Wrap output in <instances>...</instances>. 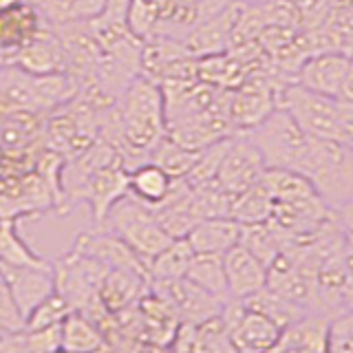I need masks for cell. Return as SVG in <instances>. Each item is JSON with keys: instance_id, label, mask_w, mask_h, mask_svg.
<instances>
[{"instance_id": "1", "label": "cell", "mask_w": 353, "mask_h": 353, "mask_svg": "<svg viewBox=\"0 0 353 353\" xmlns=\"http://www.w3.org/2000/svg\"><path fill=\"white\" fill-rule=\"evenodd\" d=\"M165 99L161 88L150 77H135L121 93V106L117 108V146L119 157L137 163L148 161L152 150L163 139ZM135 163V165H137Z\"/></svg>"}, {"instance_id": "2", "label": "cell", "mask_w": 353, "mask_h": 353, "mask_svg": "<svg viewBox=\"0 0 353 353\" xmlns=\"http://www.w3.org/2000/svg\"><path fill=\"white\" fill-rule=\"evenodd\" d=\"M296 172L312 181L327 208H338L353 196V150L342 141L307 137Z\"/></svg>"}, {"instance_id": "3", "label": "cell", "mask_w": 353, "mask_h": 353, "mask_svg": "<svg viewBox=\"0 0 353 353\" xmlns=\"http://www.w3.org/2000/svg\"><path fill=\"white\" fill-rule=\"evenodd\" d=\"M102 225L113 230L119 239H124L146 265L172 241L168 232L159 225L152 210L130 194L110 208Z\"/></svg>"}, {"instance_id": "4", "label": "cell", "mask_w": 353, "mask_h": 353, "mask_svg": "<svg viewBox=\"0 0 353 353\" xmlns=\"http://www.w3.org/2000/svg\"><path fill=\"white\" fill-rule=\"evenodd\" d=\"M245 137L261 150L268 168L296 170L307 148V135L281 106H276L263 121L252 126Z\"/></svg>"}, {"instance_id": "5", "label": "cell", "mask_w": 353, "mask_h": 353, "mask_svg": "<svg viewBox=\"0 0 353 353\" xmlns=\"http://www.w3.org/2000/svg\"><path fill=\"white\" fill-rule=\"evenodd\" d=\"M287 113L307 137L336 139L340 141V104L338 99L318 95L301 84H290L283 88V104Z\"/></svg>"}, {"instance_id": "6", "label": "cell", "mask_w": 353, "mask_h": 353, "mask_svg": "<svg viewBox=\"0 0 353 353\" xmlns=\"http://www.w3.org/2000/svg\"><path fill=\"white\" fill-rule=\"evenodd\" d=\"M221 320L228 329L232 347L239 353H270L281 342L285 331L270 316L248 307L236 298H230L223 305Z\"/></svg>"}, {"instance_id": "7", "label": "cell", "mask_w": 353, "mask_h": 353, "mask_svg": "<svg viewBox=\"0 0 353 353\" xmlns=\"http://www.w3.org/2000/svg\"><path fill=\"white\" fill-rule=\"evenodd\" d=\"M71 252L84 254L99 263H104L108 270H128L148 279V265L143 263L135 250H132L124 239H119L113 230L99 225L97 230L80 232L73 241Z\"/></svg>"}, {"instance_id": "8", "label": "cell", "mask_w": 353, "mask_h": 353, "mask_svg": "<svg viewBox=\"0 0 353 353\" xmlns=\"http://www.w3.org/2000/svg\"><path fill=\"white\" fill-rule=\"evenodd\" d=\"M265 159L261 150L243 135V137H232L230 146L223 154V161L219 165L216 172V183L223 188L228 194H241L254 183L261 181L265 172Z\"/></svg>"}, {"instance_id": "9", "label": "cell", "mask_w": 353, "mask_h": 353, "mask_svg": "<svg viewBox=\"0 0 353 353\" xmlns=\"http://www.w3.org/2000/svg\"><path fill=\"white\" fill-rule=\"evenodd\" d=\"M0 276L5 279L11 298L18 307L22 318L44 303L51 294H55V272L53 263L44 268H20V265H3L0 263Z\"/></svg>"}, {"instance_id": "10", "label": "cell", "mask_w": 353, "mask_h": 353, "mask_svg": "<svg viewBox=\"0 0 353 353\" xmlns=\"http://www.w3.org/2000/svg\"><path fill=\"white\" fill-rule=\"evenodd\" d=\"M14 66L29 75H51L64 73L66 69V53L58 29L51 22L44 20L38 33L25 47L14 55Z\"/></svg>"}, {"instance_id": "11", "label": "cell", "mask_w": 353, "mask_h": 353, "mask_svg": "<svg viewBox=\"0 0 353 353\" xmlns=\"http://www.w3.org/2000/svg\"><path fill=\"white\" fill-rule=\"evenodd\" d=\"M128 194V168L121 157H115L110 163L102 165L82 190V201L91 208L93 221L97 225L104 223L110 208Z\"/></svg>"}, {"instance_id": "12", "label": "cell", "mask_w": 353, "mask_h": 353, "mask_svg": "<svg viewBox=\"0 0 353 353\" xmlns=\"http://www.w3.org/2000/svg\"><path fill=\"white\" fill-rule=\"evenodd\" d=\"M154 292L161 294L163 298H168L174 307V312L179 314V318H183L188 325H201L210 318L221 316L223 305L228 303L212 294H208L205 290L196 287L188 279L154 283Z\"/></svg>"}, {"instance_id": "13", "label": "cell", "mask_w": 353, "mask_h": 353, "mask_svg": "<svg viewBox=\"0 0 353 353\" xmlns=\"http://www.w3.org/2000/svg\"><path fill=\"white\" fill-rule=\"evenodd\" d=\"M223 270L228 281V294L236 301L259 294L268 285V265L243 243H236L223 254Z\"/></svg>"}, {"instance_id": "14", "label": "cell", "mask_w": 353, "mask_h": 353, "mask_svg": "<svg viewBox=\"0 0 353 353\" xmlns=\"http://www.w3.org/2000/svg\"><path fill=\"white\" fill-rule=\"evenodd\" d=\"M349 66H351V58H347L345 53H334V51L318 53L301 66V71H298V84L318 95L338 99L342 84L347 80Z\"/></svg>"}, {"instance_id": "15", "label": "cell", "mask_w": 353, "mask_h": 353, "mask_svg": "<svg viewBox=\"0 0 353 353\" xmlns=\"http://www.w3.org/2000/svg\"><path fill=\"white\" fill-rule=\"evenodd\" d=\"M239 11H241V3H232L230 0L214 16H210L201 25H196L183 40L188 53L216 55L221 49H225L232 40V31H234Z\"/></svg>"}, {"instance_id": "16", "label": "cell", "mask_w": 353, "mask_h": 353, "mask_svg": "<svg viewBox=\"0 0 353 353\" xmlns=\"http://www.w3.org/2000/svg\"><path fill=\"white\" fill-rule=\"evenodd\" d=\"M42 22L44 18L40 16V11L25 0L14 9L0 14V51H5L14 62V55L36 36Z\"/></svg>"}, {"instance_id": "17", "label": "cell", "mask_w": 353, "mask_h": 353, "mask_svg": "<svg viewBox=\"0 0 353 353\" xmlns=\"http://www.w3.org/2000/svg\"><path fill=\"white\" fill-rule=\"evenodd\" d=\"M185 241L194 254H223L241 241V223L230 216L201 219L188 232Z\"/></svg>"}, {"instance_id": "18", "label": "cell", "mask_w": 353, "mask_h": 353, "mask_svg": "<svg viewBox=\"0 0 353 353\" xmlns=\"http://www.w3.org/2000/svg\"><path fill=\"white\" fill-rule=\"evenodd\" d=\"M172 183V176L150 159L128 168V194L148 208H157L168 196Z\"/></svg>"}, {"instance_id": "19", "label": "cell", "mask_w": 353, "mask_h": 353, "mask_svg": "<svg viewBox=\"0 0 353 353\" xmlns=\"http://www.w3.org/2000/svg\"><path fill=\"white\" fill-rule=\"evenodd\" d=\"M143 283H148L143 276L128 270H108L102 285H99V305L108 312H121L130 307L141 294Z\"/></svg>"}, {"instance_id": "20", "label": "cell", "mask_w": 353, "mask_h": 353, "mask_svg": "<svg viewBox=\"0 0 353 353\" xmlns=\"http://www.w3.org/2000/svg\"><path fill=\"white\" fill-rule=\"evenodd\" d=\"M274 212V199L261 181L254 183L241 194L232 196L230 219H234L241 225H256L268 223Z\"/></svg>"}, {"instance_id": "21", "label": "cell", "mask_w": 353, "mask_h": 353, "mask_svg": "<svg viewBox=\"0 0 353 353\" xmlns=\"http://www.w3.org/2000/svg\"><path fill=\"white\" fill-rule=\"evenodd\" d=\"M104 345L99 329L84 314L73 312L60 325V349L66 353H95Z\"/></svg>"}, {"instance_id": "22", "label": "cell", "mask_w": 353, "mask_h": 353, "mask_svg": "<svg viewBox=\"0 0 353 353\" xmlns=\"http://www.w3.org/2000/svg\"><path fill=\"white\" fill-rule=\"evenodd\" d=\"M183 279L194 283L196 287H201L208 294L221 298V301H230L223 256L221 254H194Z\"/></svg>"}, {"instance_id": "23", "label": "cell", "mask_w": 353, "mask_h": 353, "mask_svg": "<svg viewBox=\"0 0 353 353\" xmlns=\"http://www.w3.org/2000/svg\"><path fill=\"white\" fill-rule=\"evenodd\" d=\"M194 252L185 239H172L157 256L148 263V279L152 283L163 281H179L185 276L188 265H190Z\"/></svg>"}, {"instance_id": "24", "label": "cell", "mask_w": 353, "mask_h": 353, "mask_svg": "<svg viewBox=\"0 0 353 353\" xmlns=\"http://www.w3.org/2000/svg\"><path fill=\"white\" fill-rule=\"evenodd\" d=\"M0 263L20 265V268H44V265H51V261L40 256L38 252H33L29 243L20 236L16 219L0 221Z\"/></svg>"}, {"instance_id": "25", "label": "cell", "mask_w": 353, "mask_h": 353, "mask_svg": "<svg viewBox=\"0 0 353 353\" xmlns=\"http://www.w3.org/2000/svg\"><path fill=\"white\" fill-rule=\"evenodd\" d=\"M196 157H199V150H192L188 146H181L179 141L163 137L157 143V148L152 150L150 161L161 165V168L168 172L172 179H183V176L192 170Z\"/></svg>"}, {"instance_id": "26", "label": "cell", "mask_w": 353, "mask_h": 353, "mask_svg": "<svg viewBox=\"0 0 353 353\" xmlns=\"http://www.w3.org/2000/svg\"><path fill=\"white\" fill-rule=\"evenodd\" d=\"M272 110L274 106L270 102L268 91H265V88L250 86L243 93H239L234 104H232V119L250 130L252 126H256L259 121L268 117Z\"/></svg>"}, {"instance_id": "27", "label": "cell", "mask_w": 353, "mask_h": 353, "mask_svg": "<svg viewBox=\"0 0 353 353\" xmlns=\"http://www.w3.org/2000/svg\"><path fill=\"white\" fill-rule=\"evenodd\" d=\"M71 312H73L71 303L66 301L60 292H55L27 316L25 331H42V329H49V327H58V325H62V320Z\"/></svg>"}, {"instance_id": "28", "label": "cell", "mask_w": 353, "mask_h": 353, "mask_svg": "<svg viewBox=\"0 0 353 353\" xmlns=\"http://www.w3.org/2000/svg\"><path fill=\"white\" fill-rule=\"evenodd\" d=\"M0 329L3 331H22L25 329V318L18 312V307L11 298V292L0 276Z\"/></svg>"}, {"instance_id": "29", "label": "cell", "mask_w": 353, "mask_h": 353, "mask_svg": "<svg viewBox=\"0 0 353 353\" xmlns=\"http://www.w3.org/2000/svg\"><path fill=\"white\" fill-rule=\"evenodd\" d=\"M108 0H71L69 18L75 22H93L106 14Z\"/></svg>"}, {"instance_id": "30", "label": "cell", "mask_w": 353, "mask_h": 353, "mask_svg": "<svg viewBox=\"0 0 353 353\" xmlns=\"http://www.w3.org/2000/svg\"><path fill=\"white\" fill-rule=\"evenodd\" d=\"M0 353H31L29 334L22 331H7L0 336Z\"/></svg>"}, {"instance_id": "31", "label": "cell", "mask_w": 353, "mask_h": 353, "mask_svg": "<svg viewBox=\"0 0 353 353\" xmlns=\"http://www.w3.org/2000/svg\"><path fill=\"white\" fill-rule=\"evenodd\" d=\"M340 104V141L347 143L353 150V104L338 102Z\"/></svg>"}, {"instance_id": "32", "label": "cell", "mask_w": 353, "mask_h": 353, "mask_svg": "<svg viewBox=\"0 0 353 353\" xmlns=\"http://www.w3.org/2000/svg\"><path fill=\"white\" fill-rule=\"evenodd\" d=\"M338 221H340V228L345 232L347 241L353 245V196L347 199L345 203H340L338 208Z\"/></svg>"}, {"instance_id": "33", "label": "cell", "mask_w": 353, "mask_h": 353, "mask_svg": "<svg viewBox=\"0 0 353 353\" xmlns=\"http://www.w3.org/2000/svg\"><path fill=\"white\" fill-rule=\"evenodd\" d=\"M128 7H130V0H108L106 14L102 18L113 20V22H126Z\"/></svg>"}, {"instance_id": "34", "label": "cell", "mask_w": 353, "mask_h": 353, "mask_svg": "<svg viewBox=\"0 0 353 353\" xmlns=\"http://www.w3.org/2000/svg\"><path fill=\"white\" fill-rule=\"evenodd\" d=\"M338 102L353 104V60H351V66H349L347 80H345V84H342V91L338 95Z\"/></svg>"}, {"instance_id": "35", "label": "cell", "mask_w": 353, "mask_h": 353, "mask_svg": "<svg viewBox=\"0 0 353 353\" xmlns=\"http://www.w3.org/2000/svg\"><path fill=\"white\" fill-rule=\"evenodd\" d=\"M20 3H22V0H0V14H5V11H9V9H14Z\"/></svg>"}, {"instance_id": "36", "label": "cell", "mask_w": 353, "mask_h": 353, "mask_svg": "<svg viewBox=\"0 0 353 353\" xmlns=\"http://www.w3.org/2000/svg\"><path fill=\"white\" fill-rule=\"evenodd\" d=\"M234 3H241V5H265V3H270V0H234Z\"/></svg>"}, {"instance_id": "37", "label": "cell", "mask_w": 353, "mask_h": 353, "mask_svg": "<svg viewBox=\"0 0 353 353\" xmlns=\"http://www.w3.org/2000/svg\"><path fill=\"white\" fill-rule=\"evenodd\" d=\"M9 64H11V58L5 51H0V66H9Z\"/></svg>"}, {"instance_id": "38", "label": "cell", "mask_w": 353, "mask_h": 353, "mask_svg": "<svg viewBox=\"0 0 353 353\" xmlns=\"http://www.w3.org/2000/svg\"><path fill=\"white\" fill-rule=\"evenodd\" d=\"M5 161V150H3V146H0V163Z\"/></svg>"}, {"instance_id": "39", "label": "cell", "mask_w": 353, "mask_h": 353, "mask_svg": "<svg viewBox=\"0 0 353 353\" xmlns=\"http://www.w3.org/2000/svg\"><path fill=\"white\" fill-rule=\"evenodd\" d=\"M3 334H7V331H3V329H0V336H3Z\"/></svg>"}]
</instances>
